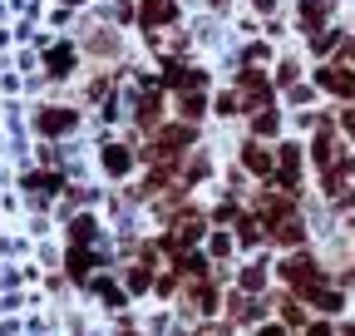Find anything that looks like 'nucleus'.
<instances>
[{"label": "nucleus", "instance_id": "4", "mask_svg": "<svg viewBox=\"0 0 355 336\" xmlns=\"http://www.w3.org/2000/svg\"><path fill=\"white\" fill-rule=\"evenodd\" d=\"M311 336H331V331H326V326H316V331H311Z\"/></svg>", "mask_w": 355, "mask_h": 336}, {"label": "nucleus", "instance_id": "5", "mask_svg": "<svg viewBox=\"0 0 355 336\" xmlns=\"http://www.w3.org/2000/svg\"><path fill=\"white\" fill-rule=\"evenodd\" d=\"M350 134H355V114H350Z\"/></svg>", "mask_w": 355, "mask_h": 336}, {"label": "nucleus", "instance_id": "2", "mask_svg": "<svg viewBox=\"0 0 355 336\" xmlns=\"http://www.w3.org/2000/svg\"><path fill=\"white\" fill-rule=\"evenodd\" d=\"M104 158H109V168H114V174H123V168H128V153H123V149H109Z\"/></svg>", "mask_w": 355, "mask_h": 336}, {"label": "nucleus", "instance_id": "6", "mask_svg": "<svg viewBox=\"0 0 355 336\" xmlns=\"http://www.w3.org/2000/svg\"><path fill=\"white\" fill-rule=\"evenodd\" d=\"M345 336H355V326H350V331H345Z\"/></svg>", "mask_w": 355, "mask_h": 336}, {"label": "nucleus", "instance_id": "1", "mask_svg": "<svg viewBox=\"0 0 355 336\" xmlns=\"http://www.w3.org/2000/svg\"><path fill=\"white\" fill-rule=\"evenodd\" d=\"M40 124H44V134H64V124H69V114H44Z\"/></svg>", "mask_w": 355, "mask_h": 336}, {"label": "nucleus", "instance_id": "3", "mask_svg": "<svg viewBox=\"0 0 355 336\" xmlns=\"http://www.w3.org/2000/svg\"><path fill=\"white\" fill-rule=\"evenodd\" d=\"M261 336H286V331H282V326H266V331H261Z\"/></svg>", "mask_w": 355, "mask_h": 336}]
</instances>
